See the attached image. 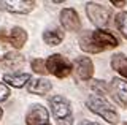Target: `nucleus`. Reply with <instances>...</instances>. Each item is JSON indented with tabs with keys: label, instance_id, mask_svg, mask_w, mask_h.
<instances>
[{
	"label": "nucleus",
	"instance_id": "obj_1",
	"mask_svg": "<svg viewBox=\"0 0 127 125\" xmlns=\"http://www.w3.org/2000/svg\"><path fill=\"white\" fill-rule=\"evenodd\" d=\"M119 44L118 38L108 30H94V32L84 33L79 38V46L84 52L89 54H98L105 49L116 48Z\"/></svg>",
	"mask_w": 127,
	"mask_h": 125
},
{
	"label": "nucleus",
	"instance_id": "obj_2",
	"mask_svg": "<svg viewBox=\"0 0 127 125\" xmlns=\"http://www.w3.org/2000/svg\"><path fill=\"white\" fill-rule=\"evenodd\" d=\"M87 108L92 112H95V114L102 116L103 119L110 124H118L119 122V116H118V112L114 111L113 104L102 95H97V93L91 95L89 98H87Z\"/></svg>",
	"mask_w": 127,
	"mask_h": 125
},
{
	"label": "nucleus",
	"instance_id": "obj_3",
	"mask_svg": "<svg viewBox=\"0 0 127 125\" xmlns=\"http://www.w3.org/2000/svg\"><path fill=\"white\" fill-rule=\"evenodd\" d=\"M86 13L89 16L91 22L97 27H105L106 24L110 22V18H111V11L110 8L100 5V3H95V2H91V3H86Z\"/></svg>",
	"mask_w": 127,
	"mask_h": 125
},
{
	"label": "nucleus",
	"instance_id": "obj_4",
	"mask_svg": "<svg viewBox=\"0 0 127 125\" xmlns=\"http://www.w3.org/2000/svg\"><path fill=\"white\" fill-rule=\"evenodd\" d=\"M48 73H53L57 78H67L71 71V63L68 59H65L61 54H53L46 60Z\"/></svg>",
	"mask_w": 127,
	"mask_h": 125
},
{
	"label": "nucleus",
	"instance_id": "obj_5",
	"mask_svg": "<svg viewBox=\"0 0 127 125\" xmlns=\"http://www.w3.org/2000/svg\"><path fill=\"white\" fill-rule=\"evenodd\" d=\"M49 104H51L53 114L57 119V122L59 120H64V119H68V117H73L71 108H70V101L67 98H64L62 95H54L49 100Z\"/></svg>",
	"mask_w": 127,
	"mask_h": 125
},
{
	"label": "nucleus",
	"instance_id": "obj_6",
	"mask_svg": "<svg viewBox=\"0 0 127 125\" xmlns=\"http://www.w3.org/2000/svg\"><path fill=\"white\" fill-rule=\"evenodd\" d=\"M48 120H49V114L41 104H32L26 114L27 125H48Z\"/></svg>",
	"mask_w": 127,
	"mask_h": 125
},
{
	"label": "nucleus",
	"instance_id": "obj_7",
	"mask_svg": "<svg viewBox=\"0 0 127 125\" xmlns=\"http://www.w3.org/2000/svg\"><path fill=\"white\" fill-rule=\"evenodd\" d=\"M35 2L33 0H13V2H0V8L10 11V13H19V14H26L29 11L33 10Z\"/></svg>",
	"mask_w": 127,
	"mask_h": 125
},
{
	"label": "nucleus",
	"instance_id": "obj_8",
	"mask_svg": "<svg viewBox=\"0 0 127 125\" xmlns=\"http://www.w3.org/2000/svg\"><path fill=\"white\" fill-rule=\"evenodd\" d=\"M61 22L64 25L65 30H70V32H76V30L81 29V21H79L78 13L73 8H65L62 10L61 13Z\"/></svg>",
	"mask_w": 127,
	"mask_h": 125
},
{
	"label": "nucleus",
	"instance_id": "obj_9",
	"mask_svg": "<svg viewBox=\"0 0 127 125\" xmlns=\"http://www.w3.org/2000/svg\"><path fill=\"white\" fill-rule=\"evenodd\" d=\"M75 71H76V76L81 81L91 79L92 75H94V63H92V60H91L89 57H86V56L79 57L76 60V63H75Z\"/></svg>",
	"mask_w": 127,
	"mask_h": 125
},
{
	"label": "nucleus",
	"instance_id": "obj_10",
	"mask_svg": "<svg viewBox=\"0 0 127 125\" xmlns=\"http://www.w3.org/2000/svg\"><path fill=\"white\" fill-rule=\"evenodd\" d=\"M24 62H26V59H24L22 54L19 52H6L3 59L0 60V63H2V67L5 70H18L21 68L24 65Z\"/></svg>",
	"mask_w": 127,
	"mask_h": 125
},
{
	"label": "nucleus",
	"instance_id": "obj_11",
	"mask_svg": "<svg viewBox=\"0 0 127 125\" xmlns=\"http://www.w3.org/2000/svg\"><path fill=\"white\" fill-rule=\"evenodd\" d=\"M111 89H113L116 98L124 106H127V81L121 79V78H114V79H111Z\"/></svg>",
	"mask_w": 127,
	"mask_h": 125
},
{
	"label": "nucleus",
	"instance_id": "obj_12",
	"mask_svg": "<svg viewBox=\"0 0 127 125\" xmlns=\"http://www.w3.org/2000/svg\"><path fill=\"white\" fill-rule=\"evenodd\" d=\"M8 41H10V44H13V48L21 49L27 41V32L22 27H13L10 32V37H8Z\"/></svg>",
	"mask_w": 127,
	"mask_h": 125
},
{
	"label": "nucleus",
	"instance_id": "obj_13",
	"mask_svg": "<svg viewBox=\"0 0 127 125\" xmlns=\"http://www.w3.org/2000/svg\"><path fill=\"white\" fill-rule=\"evenodd\" d=\"M53 89V84L46 79H30L29 83V92L35 95H46Z\"/></svg>",
	"mask_w": 127,
	"mask_h": 125
},
{
	"label": "nucleus",
	"instance_id": "obj_14",
	"mask_svg": "<svg viewBox=\"0 0 127 125\" xmlns=\"http://www.w3.org/2000/svg\"><path fill=\"white\" fill-rule=\"evenodd\" d=\"M111 67H113L121 76L127 78V56L124 54H114L111 57Z\"/></svg>",
	"mask_w": 127,
	"mask_h": 125
},
{
	"label": "nucleus",
	"instance_id": "obj_15",
	"mask_svg": "<svg viewBox=\"0 0 127 125\" xmlns=\"http://www.w3.org/2000/svg\"><path fill=\"white\" fill-rule=\"evenodd\" d=\"M3 79L6 81V84L13 85V87H22V85H26L27 81H30V75L29 73H19V75H16V73H13V75H5V78Z\"/></svg>",
	"mask_w": 127,
	"mask_h": 125
},
{
	"label": "nucleus",
	"instance_id": "obj_16",
	"mask_svg": "<svg viewBox=\"0 0 127 125\" xmlns=\"http://www.w3.org/2000/svg\"><path fill=\"white\" fill-rule=\"evenodd\" d=\"M43 40H45L46 44H51V46H57L59 43L64 40V32L62 30H46L45 33H43Z\"/></svg>",
	"mask_w": 127,
	"mask_h": 125
},
{
	"label": "nucleus",
	"instance_id": "obj_17",
	"mask_svg": "<svg viewBox=\"0 0 127 125\" xmlns=\"http://www.w3.org/2000/svg\"><path fill=\"white\" fill-rule=\"evenodd\" d=\"M114 24L116 29L121 32V35L127 40V13H119L114 16Z\"/></svg>",
	"mask_w": 127,
	"mask_h": 125
},
{
	"label": "nucleus",
	"instance_id": "obj_18",
	"mask_svg": "<svg viewBox=\"0 0 127 125\" xmlns=\"http://www.w3.org/2000/svg\"><path fill=\"white\" fill-rule=\"evenodd\" d=\"M32 70L38 75H48V68H46V62L41 59H35L32 60Z\"/></svg>",
	"mask_w": 127,
	"mask_h": 125
},
{
	"label": "nucleus",
	"instance_id": "obj_19",
	"mask_svg": "<svg viewBox=\"0 0 127 125\" xmlns=\"http://www.w3.org/2000/svg\"><path fill=\"white\" fill-rule=\"evenodd\" d=\"M92 87L95 89V90H97V95H98L100 92H103V93H108V85L103 83V81H95V83L92 84Z\"/></svg>",
	"mask_w": 127,
	"mask_h": 125
},
{
	"label": "nucleus",
	"instance_id": "obj_20",
	"mask_svg": "<svg viewBox=\"0 0 127 125\" xmlns=\"http://www.w3.org/2000/svg\"><path fill=\"white\" fill-rule=\"evenodd\" d=\"M8 97H10V89H8L5 84H0V101L6 100Z\"/></svg>",
	"mask_w": 127,
	"mask_h": 125
},
{
	"label": "nucleus",
	"instance_id": "obj_21",
	"mask_svg": "<svg viewBox=\"0 0 127 125\" xmlns=\"http://www.w3.org/2000/svg\"><path fill=\"white\" fill-rule=\"evenodd\" d=\"M111 3H113L114 6H124L127 2H126V0H121V2H118V0H111Z\"/></svg>",
	"mask_w": 127,
	"mask_h": 125
},
{
	"label": "nucleus",
	"instance_id": "obj_22",
	"mask_svg": "<svg viewBox=\"0 0 127 125\" xmlns=\"http://www.w3.org/2000/svg\"><path fill=\"white\" fill-rule=\"evenodd\" d=\"M0 41H2V43H6L8 41V38L5 37V32H3V30H0Z\"/></svg>",
	"mask_w": 127,
	"mask_h": 125
},
{
	"label": "nucleus",
	"instance_id": "obj_23",
	"mask_svg": "<svg viewBox=\"0 0 127 125\" xmlns=\"http://www.w3.org/2000/svg\"><path fill=\"white\" fill-rule=\"evenodd\" d=\"M79 125H100V124H97V122H87V120H83Z\"/></svg>",
	"mask_w": 127,
	"mask_h": 125
},
{
	"label": "nucleus",
	"instance_id": "obj_24",
	"mask_svg": "<svg viewBox=\"0 0 127 125\" xmlns=\"http://www.w3.org/2000/svg\"><path fill=\"white\" fill-rule=\"evenodd\" d=\"M2 116H3V111H2V108H0V119H2Z\"/></svg>",
	"mask_w": 127,
	"mask_h": 125
},
{
	"label": "nucleus",
	"instance_id": "obj_25",
	"mask_svg": "<svg viewBox=\"0 0 127 125\" xmlns=\"http://www.w3.org/2000/svg\"><path fill=\"white\" fill-rule=\"evenodd\" d=\"M124 125H127V124H124Z\"/></svg>",
	"mask_w": 127,
	"mask_h": 125
},
{
	"label": "nucleus",
	"instance_id": "obj_26",
	"mask_svg": "<svg viewBox=\"0 0 127 125\" xmlns=\"http://www.w3.org/2000/svg\"><path fill=\"white\" fill-rule=\"evenodd\" d=\"M48 125H49V124H48Z\"/></svg>",
	"mask_w": 127,
	"mask_h": 125
}]
</instances>
